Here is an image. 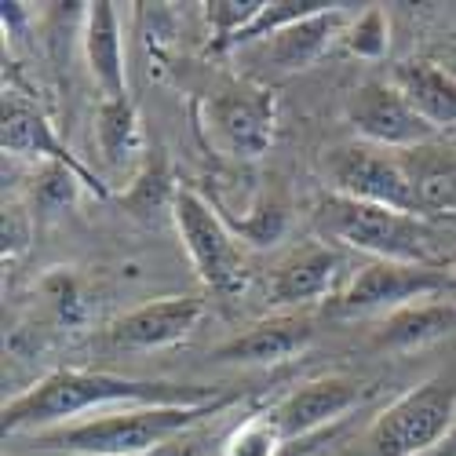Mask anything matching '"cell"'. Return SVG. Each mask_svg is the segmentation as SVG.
<instances>
[{
    "mask_svg": "<svg viewBox=\"0 0 456 456\" xmlns=\"http://www.w3.org/2000/svg\"><path fill=\"white\" fill-rule=\"evenodd\" d=\"M223 398L216 387L198 384H168V379H128L113 372L92 369H55L45 379L0 409V431L22 435V431H52L77 424V416L99 409H132V405H201Z\"/></svg>",
    "mask_w": 456,
    "mask_h": 456,
    "instance_id": "6da1fadb",
    "label": "cell"
},
{
    "mask_svg": "<svg viewBox=\"0 0 456 456\" xmlns=\"http://www.w3.org/2000/svg\"><path fill=\"white\" fill-rule=\"evenodd\" d=\"M289 445H292V442H289ZM285 456H296V452H292V449H285Z\"/></svg>",
    "mask_w": 456,
    "mask_h": 456,
    "instance_id": "4dcf8cb0",
    "label": "cell"
},
{
    "mask_svg": "<svg viewBox=\"0 0 456 456\" xmlns=\"http://www.w3.org/2000/svg\"><path fill=\"white\" fill-rule=\"evenodd\" d=\"M344 271H347V256L336 245H322V241L303 245L274 271L267 299L281 311L307 307V303H318V299L332 296L339 278H344Z\"/></svg>",
    "mask_w": 456,
    "mask_h": 456,
    "instance_id": "5bb4252c",
    "label": "cell"
},
{
    "mask_svg": "<svg viewBox=\"0 0 456 456\" xmlns=\"http://www.w3.org/2000/svg\"><path fill=\"white\" fill-rule=\"evenodd\" d=\"M285 223H289L285 208H281L278 201H271V198H263V201H256L241 219L231 223V231H234L241 241L256 245V248H267V245L281 241Z\"/></svg>",
    "mask_w": 456,
    "mask_h": 456,
    "instance_id": "484cf974",
    "label": "cell"
},
{
    "mask_svg": "<svg viewBox=\"0 0 456 456\" xmlns=\"http://www.w3.org/2000/svg\"><path fill=\"white\" fill-rule=\"evenodd\" d=\"M445 267H452V271H456V252H452V256L445 259Z\"/></svg>",
    "mask_w": 456,
    "mask_h": 456,
    "instance_id": "f546056e",
    "label": "cell"
},
{
    "mask_svg": "<svg viewBox=\"0 0 456 456\" xmlns=\"http://www.w3.org/2000/svg\"><path fill=\"white\" fill-rule=\"evenodd\" d=\"M95 146L102 161L113 168V172H125V168H135L146 161V139H142V125H139V113H135V102L132 99H121V102H110V99H99V110H95Z\"/></svg>",
    "mask_w": 456,
    "mask_h": 456,
    "instance_id": "ffe728a7",
    "label": "cell"
},
{
    "mask_svg": "<svg viewBox=\"0 0 456 456\" xmlns=\"http://www.w3.org/2000/svg\"><path fill=\"white\" fill-rule=\"evenodd\" d=\"M391 81L431 128H456V73L442 69L431 59H405L395 66Z\"/></svg>",
    "mask_w": 456,
    "mask_h": 456,
    "instance_id": "e0dca14e",
    "label": "cell"
},
{
    "mask_svg": "<svg viewBox=\"0 0 456 456\" xmlns=\"http://www.w3.org/2000/svg\"><path fill=\"white\" fill-rule=\"evenodd\" d=\"M325 168H329L336 194L420 216L416 190H412L409 172L395 150H379L369 142H347V146H336L325 158Z\"/></svg>",
    "mask_w": 456,
    "mask_h": 456,
    "instance_id": "ba28073f",
    "label": "cell"
},
{
    "mask_svg": "<svg viewBox=\"0 0 456 456\" xmlns=\"http://www.w3.org/2000/svg\"><path fill=\"white\" fill-rule=\"evenodd\" d=\"M33 241V223L29 212L19 201H4V219H0V256L4 263H15Z\"/></svg>",
    "mask_w": 456,
    "mask_h": 456,
    "instance_id": "4316f807",
    "label": "cell"
},
{
    "mask_svg": "<svg viewBox=\"0 0 456 456\" xmlns=\"http://www.w3.org/2000/svg\"><path fill=\"white\" fill-rule=\"evenodd\" d=\"M456 289V278L438 263H391L372 259L358 267L347 285L336 292L332 314L336 318H369V314H395L409 303L438 299Z\"/></svg>",
    "mask_w": 456,
    "mask_h": 456,
    "instance_id": "8992f818",
    "label": "cell"
},
{
    "mask_svg": "<svg viewBox=\"0 0 456 456\" xmlns=\"http://www.w3.org/2000/svg\"><path fill=\"white\" fill-rule=\"evenodd\" d=\"M81 52H85L92 81L99 88V99H110V102L128 99V69H125L121 19H118V8H113L110 0L85 4Z\"/></svg>",
    "mask_w": 456,
    "mask_h": 456,
    "instance_id": "9a60e30c",
    "label": "cell"
},
{
    "mask_svg": "<svg viewBox=\"0 0 456 456\" xmlns=\"http://www.w3.org/2000/svg\"><path fill=\"white\" fill-rule=\"evenodd\" d=\"M332 4L329 0H267V4L259 8V15L234 37L231 45H226V52H238V48H248V45H263V41H271L274 33L303 22V19H311L318 12H329Z\"/></svg>",
    "mask_w": 456,
    "mask_h": 456,
    "instance_id": "44dd1931",
    "label": "cell"
},
{
    "mask_svg": "<svg viewBox=\"0 0 456 456\" xmlns=\"http://www.w3.org/2000/svg\"><path fill=\"white\" fill-rule=\"evenodd\" d=\"M175 190H179V186H175L172 175H168L165 154H161V150H150L146 161H142L139 172H135L132 190L125 194V205H128L132 212H139V216L154 212V208H172Z\"/></svg>",
    "mask_w": 456,
    "mask_h": 456,
    "instance_id": "7402d4cb",
    "label": "cell"
},
{
    "mask_svg": "<svg viewBox=\"0 0 456 456\" xmlns=\"http://www.w3.org/2000/svg\"><path fill=\"white\" fill-rule=\"evenodd\" d=\"M314 231L329 245H344L372 259L391 263H435V234L424 216L354 201L329 190L314 205Z\"/></svg>",
    "mask_w": 456,
    "mask_h": 456,
    "instance_id": "3957f363",
    "label": "cell"
},
{
    "mask_svg": "<svg viewBox=\"0 0 456 456\" xmlns=\"http://www.w3.org/2000/svg\"><path fill=\"white\" fill-rule=\"evenodd\" d=\"M354 59H384L387 48H391V22H387V12L379 4H369L347 29L339 37Z\"/></svg>",
    "mask_w": 456,
    "mask_h": 456,
    "instance_id": "d4e9b609",
    "label": "cell"
},
{
    "mask_svg": "<svg viewBox=\"0 0 456 456\" xmlns=\"http://www.w3.org/2000/svg\"><path fill=\"white\" fill-rule=\"evenodd\" d=\"M263 4H267V0H208L205 4V19L212 29L208 55H226V45L259 15Z\"/></svg>",
    "mask_w": 456,
    "mask_h": 456,
    "instance_id": "cb8c5ba5",
    "label": "cell"
},
{
    "mask_svg": "<svg viewBox=\"0 0 456 456\" xmlns=\"http://www.w3.org/2000/svg\"><path fill=\"white\" fill-rule=\"evenodd\" d=\"M238 398L223 395L201 405H132V409H110L92 420H77L66 428L37 431L33 445L59 456H146L172 445L175 435L190 431L208 416L231 409Z\"/></svg>",
    "mask_w": 456,
    "mask_h": 456,
    "instance_id": "7a4b0ae2",
    "label": "cell"
},
{
    "mask_svg": "<svg viewBox=\"0 0 456 456\" xmlns=\"http://www.w3.org/2000/svg\"><path fill=\"white\" fill-rule=\"evenodd\" d=\"M449 332H456V299H420L384 318V325L376 329V347L405 354L438 344Z\"/></svg>",
    "mask_w": 456,
    "mask_h": 456,
    "instance_id": "d6986e66",
    "label": "cell"
},
{
    "mask_svg": "<svg viewBox=\"0 0 456 456\" xmlns=\"http://www.w3.org/2000/svg\"><path fill=\"white\" fill-rule=\"evenodd\" d=\"M205 318V299L198 296H165L154 303L121 314L118 322H110L106 344L118 351H161L175 347L198 329Z\"/></svg>",
    "mask_w": 456,
    "mask_h": 456,
    "instance_id": "7c38bea8",
    "label": "cell"
},
{
    "mask_svg": "<svg viewBox=\"0 0 456 456\" xmlns=\"http://www.w3.org/2000/svg\"><path fill=\"white\" fill-rule=\"evenodd\" d=\"M347 125L354 128L358 142L379 146V150H416L438 139V128H431L412 102L402 95L395 81H365L347 99Z\"/></svg>",
    "mask_w": 456,
    "mask_h": 456,
    "instance_id": "30bf717a",
    "label": "cell"
},
{
    "mask_svg": "<svg viewBox=\"0 0 456 456\" xmlns=\"http://www.w3.org/2000/svg\"><path fill=\"white\" fill-rule=\"evenodd\" d=\"M311 344H314V322L299 311H281L231 336L212 351V358L223 365H281L289 358H299Z\"/></svg>",
    "mask_w": 456,
    "mask_h": 456,
    "instance_id": "4fadbf2b",
    "label": "cell"
},
{
    "mask_svg": "<svg viewBox=\"0 0 456 456\" xmlns=\"http://www.w3.org/2000/svg\"><path fill=\"white\" fill-rule=\"evenodd\" d=\"M289 442L281 438L271 412H256L241 420L223 442V456H285Z\"/></svg>",
    "mask_w": 456,
    "mask_h": 456,
    "instance_id": "603a6c76",
    "label": "cell"
},
{
    "mask_svg": "<svg viewBox=\"0 0 456 456\" xmlns=\"http://www.w3.org/2000/svg\"><path fill=\"white\" fill-rule=\"evenodd\" d=\"M168 212H172V223L183 238V248L190 263H194L198 278L219 296L241 292L248 281V259H245L241 238L216 212V205H208L198 190L179 186Z\"/></svg>",
    "mask_w": 456,
    "mask_h": 456,
    "instance_id": "277c9868",
    "label": "cell"
},
{
    "mask_svg": "<svg viewBox=\"0 0 456 456\" xmlns=\"http://www.w3.org/2000/svg\"><path fill=\"white\" fill-rule=\"evenodd\" d=\"M365 398V387L351 376H314L307 384L289 391L274 409L271 420L278 424L285 442H307L318 431L332 428Z\"/></svg>",
    "mask_w": 456,
    "mask_h": 456,
    "instance_id": "8fae6325",
    "label": "cell"
},
{
    "mask_svg": "<svg viewBox=\"0 0 456 456\" xmlns=\"http://www.w3.org/2000/svg\"><path fill=\"white\" fill-rule=\"evenodd\" d=\"M347 29V15L339 12V4H332L329 12H318L311 19H303L281 33H274L271 41H263L256 45L259 55H267L271 66L292 73V69H307L311 62H318L332 41H339Z\"/></svg>",
    "mask_w": 456,
    "mask_h": 456,
    "instance_id": "2e32d148",
    "label": "cell"
},
{
    "mask_svg": "<svg viewBox=\"0 0 456 456\" xmlns=\"http://www.w3.org/2000/svg\"><path fill=\"white\" fill-rule=\"evenodd\" d=\"M0 146H4L8 158H29V161H45V165H59L69 168L81 179V186L92 198L106 201L113 190L106 186V179L99 172H92V165H85L73 150L59 139L55 125L45 118L41 106H33L26 95L19 92H4L0 102Z\"/></svg>",
    "mask_w": 456,
    "mask_h": 456,
    "instance_id": "9c48e42d",
    "label": "cell"
},
{
    "mask_svg": "<svg viewBox=\"0 0 456 456\" xmlns=\"http://www.w3.org/2000/svg\"><path fill=\"white\" fill-rule=\"evenodd\" d=\"M146 456H190V449H183V445H165V449L146 452Z\"/></svg>",
    "mask_w": 456,
    "mask_h": 456,
    "instance_id": "f1b7e54d",
    "label": "cell"
},
{
    "mask_svg": "<svg viewBox=\"0 0 456 456\" xmlns=\"http://www.w3.org/2000/svg\"><path fill=\"white\" fill-rule=\"evenodd\" d=\"M201 132L212 150L238 161H259L274 146L278 99L271 88L234 85L201 102Z\"/></svg>",
    "mask_w": 456,
    "mask_h": 456,
    "instance_id": "52a82bcc",
    "label": "cell"
},
{
    "mask_svg": "<svg viewBox=\"0 0 456 456\" xmlns=\"http://www.w3.org/2000/svg\"><path fill=\"white\" fill-rule=\"evenodd\" d=\"M456 428V384L431 376L402 398H395L369 428L376 456H420L445 442Z\"/></svg>",
    "mask_w": 456,
    "mask_h": 456,
    "instance_id": "5b68a950",
    "label": "cell"
},
{
    "mask_svg": "<svg viewBox=\"0 0 456 456\" xmlns=\"http://www.w3.org/2000/svg\"><path fill=\"white\" fill-rule=\"evenodd\" d=\"M402 165L416 190L420 216H456V146H442L438 139L416 150H402Z\"/></svg>",
    "mask_w": 456,
    "mask_h": 456,
    "instance_id": "ac0fdd59",
    "label": "cell"
},
{
    "mask_svg": "<svg viewBox=\"0 0 456 456\" xmlns=\"http://www.w3.org/2000/svg\"><path fill=\"white\" fill-rule=\"evenodd\" d=\"M77 190H85V186H81V179L73 175L69 168L48 165V168H45L41 186H37V205H41L45 212H59V208L73 205V198H77Z\"/></svg>",
    "mask_w": 456,
    "mask_h": 456,
    "instance_id": "83f0119b",
    "label": "cell"
}]
</instances>
